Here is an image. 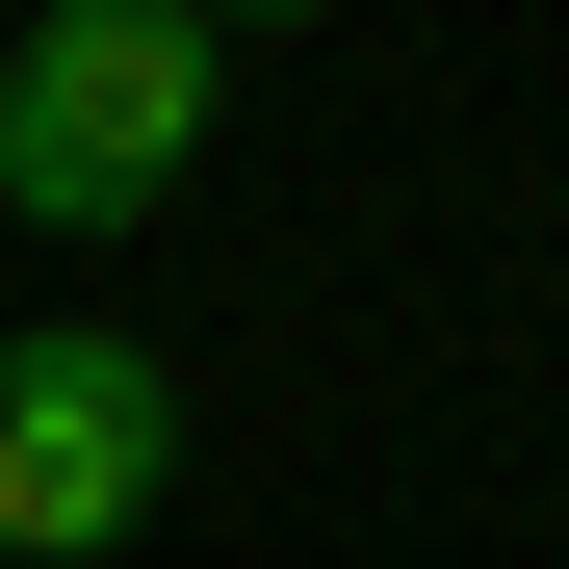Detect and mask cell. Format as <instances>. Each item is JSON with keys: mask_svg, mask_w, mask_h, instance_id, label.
<instances>
[{"mask_svg": "<svg viewBox=\"0 0 569 569\" xmlns=\"http://www.w3.org/2000/svg\"><path fill=\"white\" fill-rule=\"evenodd\" d=\"M233 104V27L208 0H52L27 52H0V208L27 233H130L181 156Z\"/></svg>", "mask_w": 569, "mask_h": 569, "instance_id": "1", "label": "cell"}, {"mask_svg": "<svg viewBox=\"0 0 569 569\" xmlns=\"http://www.w3.org/2000/svg\"><path fill=\"white\" fill-rule=\"evenodd\" d=\"M181 492V389L130 337H0V569H78Z\"/></svg>", "mask_w": 569, "mask_h": 569, "instance_id": "2", "label": "cell"}]
</instances>
